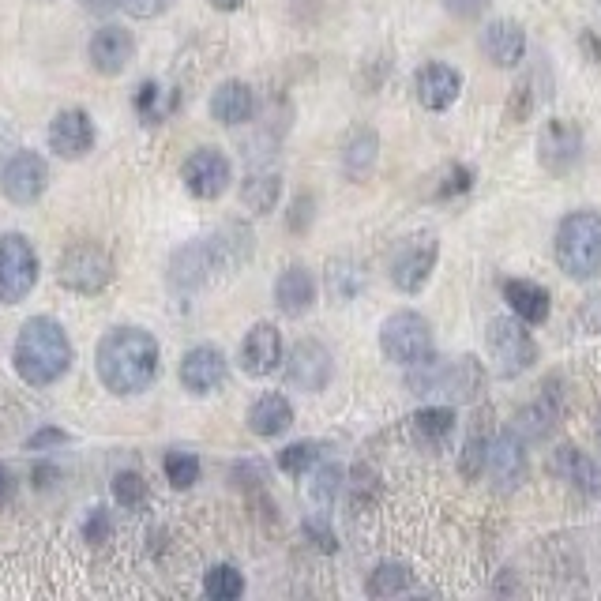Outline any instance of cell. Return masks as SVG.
Listing matches in <instances>:
<instances>
[{
	"label": "cell",
	"instance_id": "6da1fadb",
	"mask_svg": "<svg viewBox=\"0 0 601 601\" xmlns=\"http://www.w3.org/2000/svg\"><path fill=\"white\" fill-rule=\"evenodd\" d=\"M252 256V230L245 222H226L200 241L177 248L170 260V282L181 293H196L218 278L237 275Z\"/></svg>",
	"mask_w": 601,
	"mask_h": 601
},
{
	"label": "cell",
	"instance_id": "7a4b0ae2",
	"mask_svg": "<svg viewBox=\"0 0 601 601\" xmlns=\"http://www.w3.org/2000/svg\"><path fill=\"white\" fill-rule=\"evenodd\" d=\"M94 369L98 380L106 384L113 395H139L155 384L158 376V342L151 331L143 327H113L102 335L98 350H94Z\"/></svg>",
	"mask_w": 601,
	"mask_h": 601
},
{
	"label": "cell",
	"instance_id": "3957f363",
	"mask_svg": "<svg viewBox=\"0 0 601 601\" xmlns=\"http://www.w3.org/2000/svg\"><path fill=\"white\" fill-rule=\"evenodd\" d=\"M12 361L16 372L31 387L57 384L68 365H72V342L64 335V327L49 316H31L19 327L16 346H12Z\"/></svg>",
	"mask_w": 601,
	"mask_h": 601
},
{
	"label": "cell",
	"instance_id": "277c9868",
	"mask_svg": "<svg viewBox=\"0 0 601 601\" xmlns=\"http://www.w3.org/2000/svg\"><path fill=\"white\" fill-rule=\"evenodd\" d=\"M406 387L414 395H444L451 402H474L485 391V369L478 357H455V361H440L436 354L421 357L410 365Z\"/></svg>",
	"mask_w": 601,
	"mask_h": 601
},
{
	"label": "cell",
	"instance_id": "5b68a950",
	"mask_svg": "<svg viewBox=\"0 0 601 601\" xmlns=\"http://www.w3.org/2000/svg\"><path fill=\"white\" fill-rule=\"evenodd\" d=\"M556 263L568 278H594L601 271V215L571 211L556 226Z\"/></svg>",
	"mask_w": 601,
	"mask_h": 601
},
{
	"label": "cell",
	"instance_id": "8992f818",
	"mask_svg": "<svg viewBox=\"0 0 601 601\" xmlns=\"http://www.w3.org/2000/svg\"><path fill=\"white\" fill-rule=\"evenodd\" d=\"M380 350H384L387 361H395L402 369L417 365L421 357L432 354V327L421 312H391L380 327Z\"/></svg>",
	"mask_w": 601,
	"mask_h": 601
},
{
	"label": "cell",
	"instance_id": "52a82bcc",
	"mask_svg": "<svg viewBox=\"0 0 601 601\" xmlns=\"http://www.w3.org/2000/svg\"><path fill=\"white\" fill-rule=\"evenodd\" d=\"M57 278L61 286H68L72 293H83V297H94L102 293L113 282V260L102 245L94 241H79L61 256L57 263Z\"/></svg>",
	"mask_w": 601,
	"mask_h": 601
},
{
	"label": "cell",
	"instance_id": "ba28073f",
	"mask_svg": "<svg viewBox=\"0 0 601 601\" xmlns=\"http://www.w3.org/2000/svg\"><path fill=\"white\" fill-rule=\"evenodd\" d=\"M38 282V252L23 233L0 237V305H19Z\"/></svg>",
	"mask_w": 601,
	"mask_h": 601
},
{
	"label": "cell",
	"instance_id": "9c48e42d",
	"mask_svg": "<svg viewBox=\"0 0 601 601\" xmlns=\"http://www.w3.org/2000/svg\"><path fill=\"white\" fill-rule=\"evenodd\" d=\"M489 357L496 361V376H519L538 361V342L530 339V331L523 324H515L511 316H496L489 324Z\"/></svg>",
	"mask_w": 601,
	"mask_h": 601
},
{
	"label": "cell",
	"instance_id": "30bf717a",
	"mask_svg": "<svg viewBox=\"0 0 601 601\" xmlns=\"http://www.w3.org/2000/svg\"><path fill=\"white\" fill-rule=\"evenodd\" d=\"M436 256H440V241H436L432 233L406 237V241L395 248V256H391V282H395L402 293L425 290V282L432 278V267H436Z\"/></svg>",
	"mask_w": 601,
	"mask_h": 601
},
{
	"label": "cell",
	"instance_id": "8fae6325",
	"mask_svg": "<svg viewBox=\"0 0 601 601\" xmlns=\"http://www.w3.org/2000/svg\"><path fill=\"white\" fill-rule=\"evenodd\" d=\"M49 185V166L38 151H19L8 158V166L0 170V192L4 200L16 207H31L42 200V192Z\"/></svg>",
	"mask_w": 601,
	"mask_h": 601
},
{
	"label": "cell",
	"instance_id": "7c38bea8",
	"mask_svg": "<svg viewBox=\"0 0 601 601\" xmlns=\"http://www.w3.org/2000/svg\"><path fill=\"white\" fill-rule=\"evenodd\" d=\"M181 181H185V188L196 200H218L233 181L230 158L222 155L218 147H200V151H192V155L185 158Z\"/></svg>",
	"mask_w": 601,
	"mask_h": 601
},
{
	"label": "cell",
	"instance_id": "4fadbf2b",
	"mask_svg": "<svg viewBox=\"0 0 601 601\" xmlns=\"http://www.w3.org/2000/svg\"><path fill=\"white\" fill-rule=\"evenodd\" d=\"M335 376V361H331V350L324 342L316 339H301L290 350V361H286V384L293 391H305V395H316L324 391Z\"/></svg>",
	"mask_w": 601,
	"mask_h": 601
},
{
	"label": "cell",
	"instance_id": "5bb4252c",
	"mask_svg": "<svg viewBox=\"0 0 601 601\" xmlns=\"http://www.w3.org/2000/svg\"><path fill=\"white\" fill-rule=\"evenodd\" d=\"M489 478L496 481L500 493H511L526 481V440L515 429L500 432L489 440V459H485Z\"/></svg>",
	"mask_w": 601,
	"mask_h": 601
},
{
	"label": "cell",
	"instance_id": "9a60e30c",
	"mask_svg": "<svg viewBox=\"0 0 601 601\" xmlns=\"http://www.w3.org/2000/svg\"><path fill=\"white\" fill-rule=\"evenodd\" d=\"M94 121L91 113H83V109H61L53 121H49V151L57 158H83L94 151Z\"/></svg>",
	"mask_w": 601,
	"mask_h": 601
},
{
	"label": "cell",
	"instance_id": "2e32d148",
	"mask_svg": "<svg viewBox=\"0 0 601 601\" xmlns=\"http://www.w3.org/2000/svg\"><path fill=\"white\" fill-rule=\"evenodd\" d=\"M579 155H583V132L571 121H560V117L545 121V128H541L538 136L541 166L549 173H568L579 162Z\"/></svg>",
	"mask_w": 601,
	"mask_h": 601
},
{
	"label": "cell",
	"instance_id": "e0dca14e",
	"mask_svg": "<svg viewBox=\"0 0 601 601\" xmlns=\"http://www.w3.org/2000/svg\"><path fill=\"white\" fill-rule=\"evenodd\" d=\"M87 57H91V68L98 76H121L128 61L136 57V38L128 27H117V23H106L98 27L87 46Z\"/></svg>",
	"mask_w": 601,
	"mask_h": 601
},
{
	"label": "cell",
	"instance_id": "ac0fdd59",
	"mask_svg": "<svg viewBox=\"0 0 601 601\" xmlns=\"http://www.w3.org/2000/svg\"><path fill=\"white\" fill-rule=\"evenodd\" d=\"M226 372H230V365H226V354L218 350V346H192L185 357H181V384H185V391H192V395H211V391H218V387L226 384Z\"/></svg>",
	"mask_w": 601,
	"mask_h": 601
},
{
	"label": "cell",
	"instance_id": "d6986e66",
	"mask_svg": "<svg viewBox=\"0 0 601 601\" xmlns=\"http://www.w3.org/2000/svg\"><path fill=\"white\" fill-rule=\"evenodd\" d=\"M414 91H417V102H421V106L432 109V113H440V109L455 106V98L463 94V72L444 61H432L417 72Z\"/></svg>",
	"mask_w": 601,
	"mask_h": 601
},
{
	"label": "cell",
	"instance_id": "ffe728a7",
	"mask_svg": "<svg viewBox=\"0 0 601 601\" xmlns=\"http://www.w3.org/2000/svg\"><path fill=\"white\" fill-rule=\"evenodd\" d=\"M282 361V335L275 324H256L241 342V369L248 376H271Z\"/></svg>",
	"mask_w": 601,
	"mask_h": 601
},
{
	"label": "cell",
	"instance_id": "44dd1931",
	"mask_svg": "<svg viewBox=\"0 0 601 601\" xmlns=\"http://www.w3.org/2000/svg\"><path fill=\"white\" fill-rule=\"evenodd\" d=\"M481 53L496 64V68H515L526 57V31L511 19H493L481 31Z\"/></svg>",
	"mask_w": 601,
	"mask_h": 601
},
{
	"label": "cell",
	"instance_id": "7402d4cb",
	"mask_svg": "<svg viewBox=\"0 0 601 601\" xmlns=\"http://www.w3.org/2000/svg\"><path fill=\"white\" fill-rule=\"evenodd\" d=\"M275 305L282 316H305L316 305V278L309 267L293 263L275 282Z\"/></svg>",
	"mask_w": 601,
	"mask_h": 601
},
{
	"label": "cell",
	"instance_id": "603a6c76",
	"mask_svg": "<svg viewBox=\"0 0 601 601\" xmlns=\"http://www.w3.org/2000/svg\"><path fill=\"white\" fill-rule=\"evenodd\" d=\"M252 113H256V94H252V87H248L245 79H226V83L211 94V117H215L218 124L237 128V124L252 121Z\"/></svg>",
	"mask_w": 601,
	"mask_h": 601
},
{
	"label": "cell",
	"instance_id": "cb8c5ba5",
	"mask_svg": "<svg viewBox=\"0 0 601 601\" xmlns=\"http://www.w3.org/2000/svg\"><path fill=\"white\" fill-rule=\"evenodd\" d=\"M248 432H256V436H263V440H271V436H282V432L293 425V406L286 395H278V391H271V395H260V399L248 406Z\"/></svg>",
	"mask_w": 601,
	"mask_h": 601
},
{
	"label": "cell",
	"instance_id": "d4e9b609",
	"mask_svg": "<svg viewBox=\"0 0 601 601\" xmlns=\"http://www.w3.org/2000/svg\"><path fill=\"white\" fill-rule=\"evenodd\" d=\"M553 470L564 481H571L575 489H583L586 496H601V466L594 463L586 451H579V447H571V444L556 447Z\"/></svg>",
	"mask_w": 601,
	"mask_h": 601
},
{
	"label": "cell",
	"instance_id": "484cf974",
	"mask_svg": "<svg viewBox=\"0 0 601 601\" xmlns=\"http://www.w3.org/2000/svg\"><path fill=\"white\" fill-rule=\"evenodd\" d=\"M504 297H508L511 312L523 320V324H545L549 320V290L538 282H526V278H508L504 282Z\"/></svg>",
	"mask_w": 601,
	"mask_h": 601
},
{
	"label": "cell",
	"instance_id": "4316f807",
	"mask_svg": "<svg viewBox=\"0 0 601 601\" xmlns=\"http://www.w3.org/2000/svg\"><path fill=\"white\" fill-rule=\"evenodd\" d=\"M376 158H380V136L372 128H357L342 147V170L350 181H365L376 166Z\"/></svg>",
	"mask_w": 601,
	"mask_h": 601
},
{
	"label": "cell",
	"instance_id": "83f0119b",
	"mask_svg": "<svg viewBox=\"0 0 601 601\" xmlns=\"http://www.w3.org/2000/svg\"><path fill=\"white\" fill-rule=\"evenodd\" d=\"M278 196H282V177L275 170H252L248 173V181L241 185V200H245L248 211H256V215H267V211H275Z\"/></svg>",
	"mask_w": 601,
	"mask_h": 601
},
{
	"label": "cell",
	"instance_id": "f1b7e54d",
	"mask_svg": "<svg viewBox=\"0 0 601 601\" xmlns=\"http://www.w3.org/2000/svg\"><path fill=\"white\" fill-rule=\"evenodd\" d=\"M410 429H414V436L421 444L440 447L451 436V429H455V410L451 406H425V410H417L410 417Z\"/></svg>",
	"mask_w": 601,
	"mask_h": 601
},
{
	"label": "cell",
	"instance_id": "f546056e",
	"mask_svg": "<svg viewBox=\"0 0 601 601\" xmlns=\"http://www.w3.org/2000/svg\"><path fill=\"white\" fill-rule=\"evenodd\" d=\"M414 586V571L402 568V564H380V568L369 575L365 583V594L369 598H399Z\"/></svg>",
	"mask_w": 601,
	"mask_h": 601
},
{
	"label": "cell",
	"instance_id": "4dcf8cb0",
	"mask_svg": "<svg viewBox=\"0 0 601 601\" xmlns=\"http://www.w3.org/2000/svg\"><path fill=\"white\" fill-rule=\"evenodd\" d=\"M203 594L211 601H237L245 594V575L233 564H215L203 575Z\"/></svg>",
	"mask_w": 601,
	"mask_h": 601
},
{
	"label": "cell",
	"instance_id": "1f68e13d",
	"mask_svg": "<svg viewBox=\"0 0 601 601\" xmlns=\"http://www.w3.org/2000/svg\"><path fill=\"white\" fill-rule=\"evenodd\" d=\"M170 98H166V91L158 87L155 79H147V83H139L136 94H132V109H136V117L143 124H158L166 113H170Z\"/></svg>",
	"mask_w": 601,
	"mask_h": 601
},
{
	"label": "cell",
	"instance_id": "d6a6232c",
	"mask_svg": "<svg viewBox=\"0 0 601 601\" xmlns=\"http://www.w3.org/2000/svg\"><path fill=\"white\" fill-rule=\"evenodd\" d=\"M316 463H320V444H312V440H297V444L278 451V470H282V474H290V478L309 474Z\"/></svg>",
	"mask_w": 601,
	"mask_h": 601
},
{
	"label": "cell",
	"instance_id": "836d02e7",
	"mask_svg": "<svg viewBox=\"0 0 601 601\" xmlns=\"http://www.w3.org/2000/svg\"><path fill=\"white\" fill-rule=\"evenodd\" d=\"M357 290H361V271H357L354 263L335 260L331 267H327V293H331V297H335L339 305L354 301Z\"/></svg>",
	"mask_w": 601,
	"mask_h": 601
},
{
	"label": "cell",
	"instance_id": "e575fe53",
	"mask_svg": "<svg viewBox=\"0 0 601 601\" xmlns=\"http://www.w3.org/2000/svg\"><path fill=\"white\" fill-rule=\"evenodd\" d=\"M489 432L481 429H474L470 436H466V447H463V459H459V470H463V478H481V470H485V459H489Z\"/></svg>",
	"mask_w": 601,
	"mask_h": 601
},
{
	"label": "cell",
	"instance_id": "d590c367",
	"mask_svg": "<svg viewBox=\"0 0 601 601\" xmlns=\"http://www.w3.org/2000/svg\"><path fill=\"white\" fill-rule=\"evenodd\" d=\"M339 489H342V466H320V470L312 474L309 500L320 511H327V508H331V500L339 496Z\"/></svg>",
	"mask_w": 601,
	"mask_h": 601
},
{
	"label": "cell",
	"instance_id": "8d00e7d4",
	"mask_svg": "<svg viewBox=\"0 0 601 601\" xmlns=\"http://www.w3.org/2000/svg\"><path fill=\"white\" fill-rule=\"evenodd\" d=\"M166 478L173 489H192L200 481V459L188 451H170L166 455Z\"/></svg>",
	"mask_w": 601,
	"mask_h": 601
},
{
	"label": "cell",
	"instance_id": "74e56055",
	"mask_svg": "<svg viewBox=\"0 0 601 601\" xmlns=\"http://www.w3.org/2000/svg\"><path fill=\"white\" fill-rule=\"evenodd\" d=\"M113 500H117L121 508H139V504L147 500V481H143V474L121 470V474L113 478Z\"/></svg>",
	"mask_w": 601,
	"mask_h": 601
},
{
	"label": "cell",
	"instance_id": "f35d334b",
	"mask_svg": "<svg viewBox=\"0 0 601 601\" xmlns=\"http://www.w3.org/2000/svg\"><path fill=\"white\" fill-rule=\"evenodd\" d=\"M530 109H534V91H530V79H523L508 98V121L523 124L530 117Z\"/></svg>",
	"mask_w": 601,
	"mask_h": 601
},
{
	"label": "cell",
	"instance_id": "ab89813d",
	"mask_svg": "<svg viewBox=\"0 0 601 601\" xmlns=\"http://www.w3.org/2000/svg\"><path fill=\"white\" fill-rule=\"evenodd\" d=\"M109 534H113L109 511L106 508H94L91 515H87V523H83V538L91 541V545H102V541H109Z\"/></svg>",
	"mask_w": 601,
	"mask_h": 601
},
{
	"label": "cell",
	"instance_id": "60d3db41",
	"mask_svg": "<svg viewBox=\"0 0 601 601\" xmlns=\"http://www.w3.org/2000/svg\"><path fill=\"white\" fill-rule=\"evenodd\" d=\"M173 0H124V12L136 19H158Z\"/></svg>",
	"mask_w": 601,
	"mask_h": 601
},
{
	"label": "cell",
	"instance_id": "b9f144b4",
	"mask_svg": "<svg viewBox=\"0 0 601 601\" xmlns=\"http://www.w3.org/2000/svg\"><path fill=\"white\" fill-rule=\"evenodd\" d=\"M470 185H474V173L466 170V166H455V170L447 173V185H440V196H459Z\"/></svg>",
	"mask_w": 601,
	"mask_h": 601
},
{
	"label": "cell",
	"instance_id": "7bdbcfd3",
	"mask_svg": "<svg viewBox=\"0 0 601 601\" xmlns=\"http://www.w3.org/2000/svg\"><path fill=\"white\" fill-rule=\"evenodd\" d=\"M485 4L489 0H444V8L451 12V16H459V19H474L485 12Z\"/></svg>",
	"mask_w": 601,
	"mask_h": 601
},
{
	"label": "cell",
	"instance_id": "ee69618b",
	"mask_svg": "<svg viewBox=\"0 0 601 601\" xmlns=\"http://www.w3.org/2000/svg\"><path fill=\"white\" fill-rule=\"evenodd\" d=\"M83 8L91 16H113L117 8H124V0H83Z\"/></svg>",
	"mask_w": 601,
	"mask_h": 601
},
{
	"label": "cell",
	"instance_id": "f6af8a7d",
	"mask_svg": "<svg viewBox=\"0 0 601 601\" xmlns=\"http://www.w3.org/2000/svg\"><path fill=\"white\" fill-rule=\"evenodd\" d=\"M583 324L590 331H601V297H590L583 305Z\"/></svg>",
	"mask_w": 601,
	"mask_h": 601
},
{
	"label": "cell",
	"instance_id": "bcb514c9",
	"mask_svg": "<svg viewBox=\"0 0 601 601\" xmlns=\"http://www.w3.org/2000/svg\"><path fill=\"white\" fill-rule=\"evenodd\" d=\"M68 436L61 429H42L38 436H31V447H46V444H64Z\"/></svg>",
	"mask_w": 601,
	"mask_h": 601
},
{
	"label": "cell",
	"instance_id": "7dc6e473",
	"mask_svg": "<svg viewBox=\"0 0 601 601\" xmlns=\"http://www.w3.org/2000/svg\"><path fill=\"white\" fill-rule=\"evenodd\" d=\"M8 500H12V474L0 466V508H4Z\"/></svg>",
	"mask_w": 601,
	"mask_h": 601
},
{
	"label": "cell",
	"instance_id": "c3c4849f",
	"mask_svg": "<svg viewBox=\"0 0 601 601\" xmlns=\"http://www.w3.org/2000/svg\"><path fill=\"white\" fill-rule=\"evenodd\" d=\"M211 4H215L218 12H237V8L245 4V0H211Z\"/></svg>",
	"mask_w": 601,
	"mask_h": 601
},
{
	"label": "cell",
	"instance_id": "681fc988",
	"mask_svg": "<svg viewBox=\"0 0 601 601\" xmlns=\"http://www.w3.org/2000/svg\"><path fill=\"white\" fill-rule=\"evenodd\" d=\"M598 444H601V414H598Z\"/></svg>",
	"mask_w": 601,
	"mask_h": 601
},
{
	"label": "cell",
	"instance_id": "f907efd6",
	"mask_svg": "<svg viewBox=\"0 0 601 601\" xmlns=\"http://www.w3.org/2000/svg\"><path fill=\"white\" fill-rule=\"evenodd\" d=\"M598 4H601V0H598Z\"/></svg>",
	"mask_w": 601,
	"mask_h": 601
}]
</instances>
